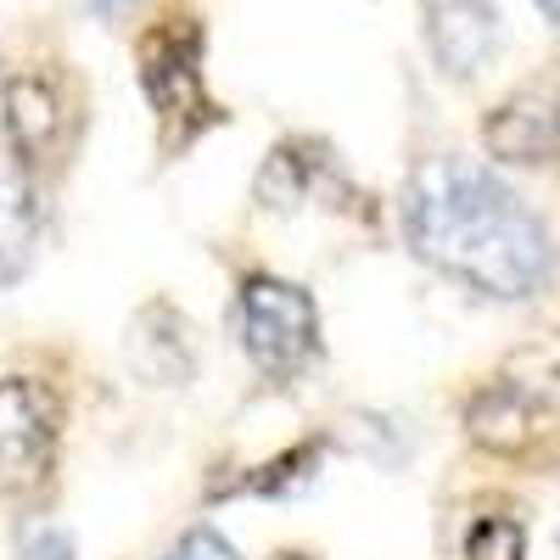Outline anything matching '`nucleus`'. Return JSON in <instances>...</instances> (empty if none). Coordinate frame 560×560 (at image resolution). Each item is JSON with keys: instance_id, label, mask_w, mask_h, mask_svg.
<instances>
[{"instance_id": "obj_1", "label": "nucleus", "mask_w": 560, "mask_h": 560, "mask_svg": "<svg viewBox=\"0 0 560 560\" xmlns=\"http://www.w3.org/2000/svg\"><path fill=\"white\" fill-rule=\"evenodd\" d=\"M404 242L420 264L482 298L522 303L555 275L549 224L471 158H427L404 185Z\"/></svg>"}, {"instance_id": "obj_2", "label": "nucleus", "mask_w": 560, "mask_h": 560, "mask_svg": "<svg viewBox=\"0 0 560 560\" xmlns=\"http://www.w3.org/2000/svg\"><path fill=\"white\" fill-rule=\"evenodd\" d=\"M230 325L253 370L269 382H292L319 359V303L308 298V287L275 269H247L236 280Z\"/></svg>"}, {"instance_id": "obj_3", "label": "nucleus", "mask_w": 560, "mask_h": 560, "mask_svg": "<svg viewBox=\"0 0 560 560\" xmlns=\"http://www.w3.org/2000/svg\"><path fill=\"white\" fill-rule=\"evenodd\" d=\"M79 129H84V102L79 84L62 68H18L0 84V135L7 152L28 179L62 174L68 158L79 152Z\"/></svg>"}, {"instance_id": "obj_4", "label": "nucleus", "mask_w": 560, "mask_h": 560, "mask_svg": "<svg viewBox=\"0 0 560 560\" xmlns=\"http://www.w3.org/2000/svg\"><path fill=\"white\" fill-rule=\"evenodd\" d=\"M68 404L51 376H0V504H28L57 482Z\"/></svg>"}, {"instance_id": "obj_5", "label": "nucleus", "mask_w": 560, "mask_h": 560, "mask_svg": "<svg viewBox=\"0 0 560 560\" xmlns=\"http://www.w3.org/2000/svg\"><path fill=\"white\" fill-rule=\"evenodd\" d=\"M135 79L163 124L168 147H191V140L219 124V107L202 79V28L197 18H158L147 23L135 45Z\"/></svg>"}, {"instance_id": "obj_6", "label": "nucleus", "mask_w": 560, "mask_h": 560, "mask_svg": "<svg viewBox=\"0 0 560 560\" xmlns=\"http://www.w3.org/2000/svg\"><path fill=\"white\" fill-rule=\"evenodd\" d=\"M555 382L560 376L549 364L533 370V353L516 359V364H504L499 376H488L471 393V404H465V432H471L488 454H504V459L533 454L560 427V387Z\"/></svg>"}, {"instance_id": "obj_7", "label": "nucleus", "mask_w": 560, "mask_h": 560, "mask_svg": "<svg viewBox=\"0 0 560 560\" xmlns=\"http://www.w3.org/2000/svg\"><path fill=\"white\" fill-rule=\"evenodd\" d=\"M482 147L499 163H555L560 158V96H549V90L504 96L482 124Z\"/></svg>"}, {"instance_id": "obj_8", "label": "nucleus", "mask_w": 560, "mask_h": 560, "mask_svg": "<svg viewBox=\"0 0 560 560\" xmlns=\"http://www.w3.org/2000/svg\"><path fill=\"white\" fill-rule=\"evenodd\" d=\"M427 34H432V51H438L443 73L471 79L499 45V12L488 0H432Z\"/></svg>"}, {"instance_id": "obj_9", "label": "nucleus", "mask_w": 560, "mask_h": 560, "mask_svg": "<svg viewBox=\"0 0 560 560\" xmlns=\"http://www.w3.org/2000/svg\"><path fill=\"white\" fill-rule=\"evenodd\" d=\"M39 242V197L18 163H0V280H18Z\"/></svg>"}, {"instance_id": "obj_10", "label": "nucleus", "mask_w": 560, "mask_h": 560, "mask_svg": "<svg viewBox=\"0 0 560 560\" xmlns=\"http://www.w3.org/2000/svg\"><path fill=\"white\" fill-rule=\"evenodd\" d=\"M314 443H298V448H287L280 459H269V465H258L253 477H230V493H258V499H269V493H292L303 477H314L308 465H314Z\"/></svg>"}, {"instance_id": "obj_11", "label": "nucleus", "mask_w": 560, "mask_h": 560, "mask_svg": "<svg viewBox=\"0 0 560 560\" xmlns=\"http://www.w3.org/2000/svg\"><path fill=\"white\" fill-rule=\"evenodd\" d=\"M527 538H522V522L493 510V516H477L465 527V560H522Z\"/></svg>"}, {"instance_id": "obj_12", "label": "nucleus", "mask_w": 560, "mask_h": 560, "mask_svg": "<svg viewBox=\"0 0 560 560\" xmlns=\"http://www.w3.org/2000/svg\"><path fill=\"white\" fill-rule=\"evenodd\" d=\"M18 560H73V538L57 522H34L18 533Z\"/></svg>"}, {"instance_id": "obj_13", "label": "nucleus", "mask_w": 560, "mask_h": 560, "mask_svg": "<svg viewBox=\"0 0 560 560\" xmlns=\"http://www.w3.org/2000/svg\"><path fill=\"white\" fill-rule=\"evenodd\" d=\"M163 560H242V549L230 544V538H219L213 527H191V533H179L168 544Z\"/></svg>"}, {"instance_id": "obj_14", "label": "nucleus", "mask_w": 560, "mask_h": 560, "mask_svg": "<svg viewBox=\"0 0 560 560\" xmlns=\"http://www.w3.org/2000/svg\"><path fill=\"white\" fill-rule=\"evenodd\" d=\"M84 7H90V12H102V18H124L135 0H84Z\"/></svg>"}, {"instance_id": "obj_15", "label": "nucleus", "mask_w": 560, "mask_h": 560, "mask_svg": "<svg viewBox=\"0 0 560 560\" xmlns=\"http://www.w3.org/2000/svg\"><path fill=\"white\" fill-rule=\"evenodd\" d=\"M533 7H538V12H544V18L560 28V0H533Z\"/></svg>"}, {"instance_id": "obj_16", "label": "nucleus", "mask_w": 560, "mask_h": 560, "mask_svg": "<svg viewBox=\"0 0 560 560\" xmlns=\"http://www.w3.org/2000/svg\"><path fill=\"white\" fill-rule=\"evenodd\" d=\"M555 544H560V538H555Z\"/></svg>"}]
</instances>
